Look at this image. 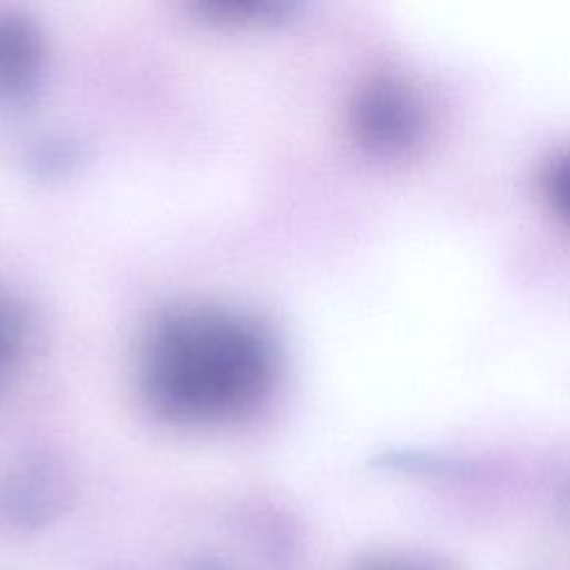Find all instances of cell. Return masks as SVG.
<instances>
[{
  "label": "cell",
  "mask_w": 570,
  "mask_h": 570,
  "mask_svg": "<svg viewBox=\"0 0 570 570\" xmlns=\"http://www.w3.org/2000/svg\"><path fill=\"white\" fill-rule=\"evenodd\" d=\"M361 138L379 151H399L419 136V111L407 94L394 85L370 87L356 105Z\"/></svg>",
  "instance_id": "2"
},
{
  "label": "cell",
  "mask_w": 570,
  "mask_h": 570,
  "mask_svg": "<svg viewBox=\"0 0 570 570\" xmlns=\"http://www.w3.org/2000/svg\"><path fill=\"white\" fill-rule=\"evenodd\" d=\"M267 336L218 309H183L160 321L145 354L151 405L174 421L209 423L238 416L269 387Z\"/></svg>",
  "instance_id": "1"
},
{
  "label": "cell",
  "mask_w": 570,
  "mask_h": 570,
  "mask_svg": "<svg viewBox=\"0 0 570 570\" xmlns=\"http://www.w3.org/2000/svg\"><path fill=\"white\" fill-rule=\"evenodd\" d=\"M42 60L40 36L13 16H0V96L20 98L38 78Z\"/></svg>",
  "instance_id": "3"
},
{
  "label": "cell",
  "mask_w": 570,
  "mask_h": 570,
  "mask_svg": "<svg viewBox=\"0 0 570 570\" xmlns=\"http://www.w3.org/2000/svg\"><path fill=\"white\" fill-rule=\"evenodd\" d=\"M546 183L557 207L570 218V154L557 158V163L550 165Z\"/></svg>",
  "instance_id": "5"
},
{
  "label": "cell",
  "mask_w": 570,
  "mask_h": 570,
  "mask_svg": "<svg viewBox=\"0 0 570 570\" xmlns=\"http://www.w3.org/2000/svg\"><path fill=\"white\" fill-rule=\"evenodd\" d=\"M24 325L18 309L0 296V376L11 367L13 358L22 347Z\"/></svg>",
  "instance_id": "4"
}]
</instances>
